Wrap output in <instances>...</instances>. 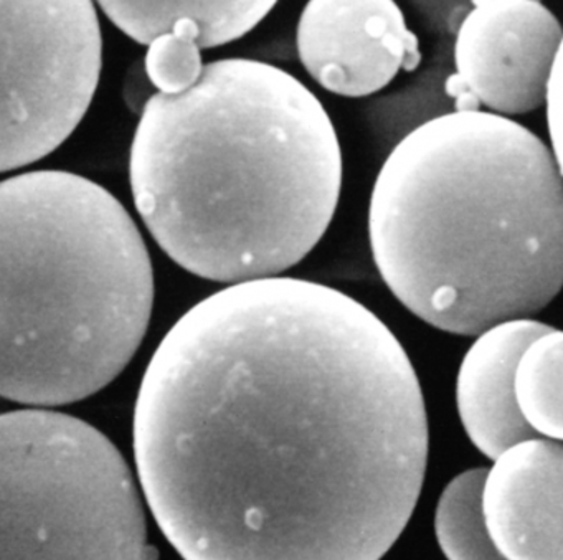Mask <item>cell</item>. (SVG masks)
Here are the masks:
<instances>
[{"label":"cell","instance_id":"obj_6","mask_svg":"<svg viewBox=\"0 0 563 560\" xmlns=\"http://www.w3.org/2000/svg\"><path fill=\"white\" fill-rule=\"evenodd\" d=\"M101 68L93 0H2V174L51 156L75 133Z\"/></svg>","mask_w":563,"mask_h":560},{"label":"cell","instance_id":"obj_7","mask_svg":"<svg viewBox=\"0 0 563 560\" xmlns=\"http://www.w3.org/2000/svg\"><path fill=\"white\" fill-rule=\"evenodd\" d=\"M457 29L446 94L456 110L503 117L532 113L547 101L562 44L559 19L540 0H473Z\"/></svg>","mask_w":563,"mask_h":560},{"label":"cell","instance_id":"obj_8","mask_svg":"<svg viewBox=\"0 0 563 560\" xmlns=\"http://www.w3.org/2000/svg\"><path fill=\"white\" fill-rule=\"evenodd\" d=\"M296 45L312 80L344 98L371 97L421 61L395 0H309Z\"/></svg>","mask_w":563,"mask_h":560},{"label":"cell","instance_id":"obj_15","mask_svg":"<svg viewBox=\"0 0 563 560\" xmlns=\"http://www.w3.org/2000/svg\"><path fill=\"white\" fill-rule=\"evenodd\" d=\"M545 105L550 146L563 176V39L550 75Z\"/></svg>","mask_w":563,"mask_h":560},{"label":"cell","instance_id":"obj_10","mask_svg":"<svg viewBox=\"0 0 563 560\" xmlns=\"http://www.w3.org/2000/svg\"><path fill=\"white\" fill-rule=\"evenodd\" d=\"M552 326L530 318L507 319L476 336L456 377V407L471 443L494 460L514 443L540 437L516 397V371L527 345Z\"/></svg>","mask_w":563,"mask_h":560},{"label":"cell","instance_id":"obj_13","mask_svg":"<svg viewBox=\"0 0 563 560\" xmlns=\"http://www.w3.org/2000/svg\"><path fill=\"white\" fill-rule=\"evenodd\" d=\"M516 397L540 437L563 441V331L550 328L527 345L517 364Z\"/></svg>","mask_w":563,"mask_h":560},{"label":"cell","instance_id":"obj_14","mask_svg":"<svg viewBox=\"0 0 563 560\" xmlns=\"http://www.w3.org/2000/svg\"><path fill=\"white\" fill-rule=\"evenodd\" d=\"M200 51V29L187 19L151 42L144 68L153 87L167 95L183 94L194 87L206 67Z\"/></svg>","mask_w":563,"mask_h":560},{"label":"cell","instance_id":"obj_11","mask_svg":"<svg viewBox=\"0 0 563 560\" xmlns=\"http://www.w3.org/2000/svg\"><path fill=\"white\" fill-rule=\"evenodd\" d=\"M101 11L140 45H150L179 21L196 22L200 47L232 44L252 32L278 0H97Z\"/></svg>","mask_w":563,"mask_h":560},{"label":"cell","instance_id":"obj_4","mask_svg":"<svg viewBox=\"0 0 563 560\" xmlns=\"http://www.w3.org/2000/svg\"><path fill=\"white\" fill-rule=\"evenodd\" d=\"M154 303L150 250L126 207L67 171L0 184V394L58 407L124 371Z\"/></svg>","mask_w":563,"mask_h":560},{"label":"cell","instance_id":"obj_9","mask_svg":"<svg viewBox=\"0 0 563 560\" xmlns=\"http://www.w3.org/2000/svg\"><path fill=\"white\" fill-rule=\"evenodd\" d=\"M484 516L507 560H563V441L527 438L494 458Z\"/></svg>","mask_w":563,"mask_h":560},{"label":"cell","instance_id":"obj_3","mask_svg":"<svg viewBox=\"0 0 563 560\" xmlns=\"http://www.w3.org/2000/svg\"><path fill=\"white\" fill-rule=\"evenodd\" d=\"M391 295L438 331L477 336L542 311L563 288V176L532 131L453 111L404 136L368 204Z\"/></svg>","mask_w":563,"mask_h":560},{"label":"cell","instance_id":"obj_5","mask_svg":"<svg viewBox=\"0 0 563 560\" xmlns=\"http://www.w3.org/2000/svg\"><path fill=\"white\" fill-rule=\"evenodd\" d=\"M123 454L45 408L0 418V559H156Z\"/></svg>","mask_w":563,"mask_h":560},{"label":"cell","instance_id":"obj_2","mask_svg":"<svg viewBox=\"0 0 563 560\" xmlns=\"http://www.w3.org/2000/svg\"><path fill=\"white\" fill-rule=\"evenodd\" d=\"M341 143L324 105L283 68L203 67L183 94L144 105L130 153L134 206L174 263L219 283L268 278L328 232Z\"/></svg>","mask_w":563,"mask_h":560},{"label":"cell","instance_id":"obj_12","mask_svg":"<svg viewBox=\"0 0 563 560\" xmlns=\"http://www.w3.org/2000/svg\"><path fill=\"white\" fill-rule=\"evenodd\" d=\"M489 468L456 474L441 491L434 510L438 546L450 560L503 559L484 516V483Z\"/></svg>","mask_w":563,"mask_h":560},{"label":"cell","instance_id":"obj_1","mask_svg":"<svg viewBox=\"0 0 563 560\" xmlns=\"http://www.w3.org/2000/svg\"><path fill=\"white\" fill-rule=\"evenodd\" d=\"M141 486L187 560H377L417 507L427 405L397 336L308 279L233 283L144 372Z\"/></svg>","mask_w":563,"mask_h":560}]
</instances>
